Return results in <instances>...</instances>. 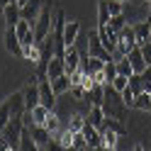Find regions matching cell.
<instances>
[{"mask_svg":"<svg viewBox=\"0 0 151 151\" xmlns=\"http://www.w3.org/2000/svg\"><path fill=\"white\" fill-rule=\"evenodd\" d=\"M141 54H144V61H146V66H151V39H149L146 44H141Z\"/></svg>","mask_w":151,"mask_h":151,"instance_id":"38","label":"cell"},{"mask_svg":"<svg viewBox=\"0 0 151 151\" xmlns=\"http://www.w3.org/2000/svg\"><path fill=\"white\" fill-rule=\"evenodd\" d=\"M29 115H32V127L34 124H46V119H49V115H51V110L49 107H44V105H37L34 110H29Z\"/></svg>","mask_w":151,"mask_h":151,"instance_id":"20","label":"cell"},{"mask_svg":"<svg viewBox=\"0 0 151 151\" xmlns=\"http://www.w3.org/2000/svg\"><path fill=\"white\" fill-rule=\"evenodd\" d=\"M63 73H66L63 56H61V54H54V56H51V61H49V66H46V78L54 81V78H59V76H63Z\"/></svg>","mask_w":151,"mask_h":151,"instance_id":"8","label":"cell"},{"mask_svg":"<svg viewBox=\"0 0 151 151\" xmlns=\"http://www.w3.org/2000/svg\"><path fill=\"white\" fill-rule=\"evenodd\" d=\"M3 17H5V24H7V27H15L17 22L22 20V7L17 5V3L5 5V7H3Z\"/></svg>","mask_w":151,"mask_h":151,"instance_id":"10","label":"cell"},{"mask_svg":"<svg viewBox=\"0 0 151 151\" xmlns=\"http://www.w3.org/2000/svg\"><path fill=\"white\" fill-rule=\"evenodd\" d=\"M98 34H100V42L105 44V49H107L110 54H112V51L117 49V42H119V34H117L115 29H112L110 24H98Z\"/></svg>","mask_w":151,"mask_h":151,"instance_id":"6","label":"cell"},{"mask_svg":"<svg viewBox=\"0 0 151 151\" xmlns=\"http://www.w3.org/2000/svg\"><path fill=\"white\" fill-rule=\"evenodd\" d=\"M51 88H54V93H56V98L63 95V93H71V76L63 73V76H59V78H54V81H51Z\"/></svg>","mask_w":151,"mask_h":151,"instance_id":"18","label":"cell"},{"mask_svg":"<svg viewBox=\"0 0 151 151\" xmlns=\"http://www.w3.org/2000/svg\"><path fill=\"white\" fill-rule=\"evenodd\" d=\"M39 105L49 107V110L56 107V93H54V88H51V81H49V78L39 81Z\"/></svg>","mask_w":151,"mask_h":151,"instance_id":"5","label":"cell"},{"mask_svg":"<svg viewBox=\"0 0 151 151\" xmlns=\"http://www.w3.org/2000/svg\"><path fill=\"white\" fill-rule=\"evenodd\" d=\"M46 151H66V149L61 146V141L56 139V137H51V141H49V146H46Z\"/></svg>","mask_w":151,"mask_h":151,"instance_id":"39","label":"cell"},{"mask_svg":"<svg viewBox=\"0 0 151 151\" xmlns=\"http://www.w3.org/2000/svg\"><path fill=\"white\" fill-rule=\"evenodd\" d=\"M78 34H81V22H78V20L66 22V27H63V44H66V46L76 44V42H78Z\"/></svg>","mask_w":151,"mask_h":151,"instance_id":"13","label":"cell"},{"mask_svg":"<svg viewBox=\"0 0 151 151\" xmlns=\"http://www.w3.org/2000/svg\"><path fill=\"white\" fill-rule=\"evenodd\" d=\"M12 119V112H10V105H7V100L0 102V132L7 127V122Z\"/></svg>","mask_w":151,"mask_h":151,"instance_id":"27","label":"cell"},{"mask_svg":"<svg viewBox=\"0 0 151 151\" xmlns=\"http://www.w3.org/2000/svg\"><path fill=\"white\" fill-rule=\"evenodd\" d=\"M107 24H110L112 29H115V32L119 34V32H122V29H124V27H127V20H124V15H112Z\"/></svg>","mask_w":151,"mask_h":151,"instance_id":"30","label":"cell"},{"mask_svg":"<svg viewBox=\"0 0 151 151\" xmlns=\"http://www.w3.org/2000/svg\"><path fill=\"white\" fill-rule=\"evenodd\" d=\"M73 146L78 149V151H90L86 137H83V132H76V134H73Z\"/></svg>","mask_w":151,"mask_h":151,"instance_id":"33","label":"cell"},{"mask_svg":"<svg viewBox=\"0 0 151 151\" xmlns=\"http://www.w3.org/2000/svg\"><path fill=\"white\" fill-rule=\"evenodd\" d=\"M71 95H73V100H88V88L86 86H71Z\"/></svg>","mask_w":151,"mask_h":151,"instance_id":"35","label":"cell"},{"mask_svg":"<svg viewBox=\"0 0 151 151\" xmlns=\"http://www.w3.org/2000/svg\"><path fill=\"white\" fill-rule=\"evenodd\" d=\"M102 73H105V81H107V86H110V83L115 81V76H117V61H105Z\"/></svg>","mask_w":151,"mask_h":151,"instance_id":"28","label":"cell"},{"mask_svg":"<svg viewBox=\"0 0 151 151\" xmlns=\"http://www.w3.org/2000/svg\"><path fill=\"white\" fill-rule=\"evenodd\" d=\"M12 151H20V149H12Z\"/></svg>","mask_w":151,"mask_h":151,"instance_id":"48","label":"cell"},{"mask_svg":"<svg viewBox=\"0 0 151 151\" xmlns=\"http://www.w3.org/2000/svg\"><path fill=\"white\" fill-rule=\"evenodd\" d=\"M29 132H32V137H34V141L39 144L42 149H46L49 146V141H51V132L46 129V127H42V124H34V127H29Z\"/></svg>","mask_w":151,"mask_h":151,"instance_id":"15","label":"cell"},{"mask_svg":"<svg viewBox=\"0 0 151 151\" xmlns=\"http://www.w3.org/2000/svg\"><path fill=\"white\" fill-rule=\"evenodd\" d=\"M10 3H15V0H0V12H3V7H5V5H10Z\"/></svg>","mask_w":151,"mask_h":151,"instance_id":"41","label":"cell"},{"mask_svg":"<svg viewBox=\"0 0 151 151\" xmlns=\"http://www.w3.org/2000/svg\"><path fill=\"white\" fill-rule=\"evenodd\" d=\"M129 88L134 90V95H139L144 90V81H141V73H132L129 76Z\"/></svg>","mask_w":151,"mask_h":151,"instance_id":"29","label":"cell"},{"mask_svg":"<svg viewBox=\"0 0 151 151\" xmlns=\"http://www.w3.org/2000/svg\"><path fill=\"white\" fill-rule=\"evenodd\" d=\"M95 151H117V149H107V146H98Z\"/></svg>","mask_w":151,"mask_h":151,"instance_id":"43","label":"cell"},{"mask_svg":"<svg viewBox=\"0 0 151 151\" xmlns=\"http://www.w3.org/2000/svg\"><path fill=\"white\" fill-rule=\"evenodd\" d=\"M102 100H105V86L93 81V86L88 90V102L90 105H102Z\"/></svg>","mask_w":151,"mask_h":151,"instance_id":"19","label":"cell"},{"mask_svg":"<svg viewBox=\"0 0 151 151\" xmlns=\"http://www.w3.org/2000/svg\"><path fill=\"white\" fill-rule=\"evenodd\" d=\"M127 59L132 63V68H134V73H144L146 71V61H144V54H141V46H134Z\"/></svg>","mask_w":151,"mask_h":151,"instance_id":"17","label":"cell"},{"mask_svg":"<svg viewBox=\"0 0 151 151\" xmlns=\"http://www.w3.org/2000/svg\"><path fill=\"white\" fill-rule=\"evenodd\" d=\"M42 7H44V0H29V3L22 7V20H27V22L34 24V20L42 12Z\"/></svg>","mask_w":151,"mask_h":151,"instance_id":"12","label":"cell"},{"mask_svg":"<svg viewBox=\"0 0 151 151\" xmlns=\"http://www.w3.org/2000/svg\"><path fill=\"white\" fill-rule=\"evenodd\" d=\"M119 3H127V0H119Z\"/></svg>","mask_w":151,"mask_h":151,"instance_id":"45","label":"cell"},{"mask_svg":"<svg viewBox=\"0 0 151 151\" xmlns=\"http://www.w3.org/2000/svg\"><path fill=\"white\" fill-rule=\"evenodd\" d=\"M3 42H5V49L10 51L12 56H22V42H20V37L15 34V27H7L5 29Z\"/></svg>","mask_w":151,"mask_h":151,"instance_id":"7","label":"cell"},{"mask_svg":"<svg viewBox=\"0 0 151 151\" xmlns=\"http://www.w3.org/2000/svg\"><path fill=\"white\" fill-rule=\"evenodd\" d=\"M102 127H107V129H112V132H117L119 137H124L127 134V124H124V119H117V117H107L105 115V122H102ZM100 127V129H102Z\"/></svg>","mask_w":151,"mask_h":151,"instance_id":"22","label":"cell"},{"mask_svg":"<svg viewBox=\"0 0 151 151\" xmlns=\"http://www.w3.org/2000/svg\"><path fill=\"white\" fill-rule=\"evenodd\" d=\"M110 5V15H124V3H119V0H107Z\"/></svg>","mask_w":151,"mask_h":151,"instance_id":"37","label":"cell"},{"mask_svg":"<svg viewBox=\"0 0 151 151\" xmlns=\"http://www.w3.org/2000/svg\"><path fill=\"white\" fill-rule=\"evenodd\" d=\"M149 20H151V17H149ZM149 39H151V34H149Z\"/></svg>","mask_w":151,"mask_h":151,"instance_id":"47","label":"cell"},{"mask_svg":"<svg viewBox=\"0 0 151 151\" xmlns=\"http://www.w3.org/2000/svg\"><path fill=\"white\" fill-rule=\"evenodd\" d=\"M66 127H68L71 132H83V127H86V115H81V112H73Z\"/></svg>","mask_w":151,"mask_h":151,"instance_id":"25","label":"cell"},{"mask_svg":"<svg viewBox=\"0 0 151 151\" xmlns=\"http://www.w3.org/2000/svg\"><path fill=\"white\" fill-rule=\"evenodd\" d=\"M132 151H144V146H141V144H134V146H132Z\"/></svg>","mask_w":151,"mask_h":151,"instance_id":"42","label":"cell"},{"mask_svg":"<svg viewBox=\"0 0 151 151\" xmlns=\"http://www.w3.org/2000/svg\"><path fill=\"white\" fill-rule=\"evenodd\" d=\"M7 105H10L12 117H22L27 112V107H24V93H12V95H7Z\"/></svg>","mask_w":151,"mask_h":151,"instance_id":"11","label":"cell"},{"mask_svg":"<svg viewBox=\"0 0 151 151\" xmlns=\"http://www.w3.org/2000/svg\"><path fill=\"white\" fill-rule=\"evenodd\" d=\"M22 132H24V119H22V117H12L0 134H3V139L7 141V144H10V149H20Z\"/></svg>","mask_w":151,"mask_h":151,"instance_id":"2","label":"cell"},{"mask_svg":"<svg viewBox=\"0 0 151 151\" xmlns=\"http://www.w3.org/2000/svg\"><path fill=\"white\" fill-rule=\"evenodd\" d=\"M88 54L95 56V59H102V61H112V54L105 49V44L100 42L98 29L95 32H88Z\"/></svg>","mask_w":151,"mask_h":151,"instance_id":"3","label":"cell"},{"mask_svg":"<svg viewBox=\"0 0 151 151\" xmlns=\"http://www.w3.org/2000/svg\"><path fill=\"white\" fill-rule=\"evenodd\" d=\"M51 29H54V10H51L49 3H44L39 17L34 20V39H37V44H42L51 34Z\"/></svg>","mask_w":151,"mask_h":151,"instance_id":"1","label":"cell"},{"mask_svg":"<svg viewBox=\"0 0 151 151\" xmlns=\"http://www.w3.org/2000/svg\"><path fill=\"white\" fill-rule=\"evenodd\" d=\"M110 86L115 88L117 93H122V90H124V88L129 86V78H127V76H119V73H117V76H115V81H112Z\"/></svg>","mask_w":151,"mask_h":151,"instance_id":"34","label":"cell"},{"mask_svg":"<svg viewBox=\"0 0 151 151\" xmlns=\"http://www.w3.org/2000/svg\"><path fill=\"white\" fill-rule=\"evenodd\" d=\"M134 110H141V112H151V93L149 90H141L139 95L134 98Z\"/></svg>","mask_w":151,"mask_h":151,"instance_id":"23","label":"cell"},{"mask_svg":"<svg viewBox=\"0 0 151 151\" xmlns=\"http://www.w3.org/2000/svg\"><path fill=\"white\" fill-rule=\"evenodd\" d=\"M134 3H141V0H134Z\"/></svg>","mask_w":151,"mask_h":151,"instance_id":"46","label":"cell"},{"mask_svg":"<svg viewBox=\"0 0 151 151\" xmlns=\"http://www.w3.org/2000/svg\"><path fill=\"white\" fill-rule=\"evenodd\" d=\"M86 122L100 129L102 122H105V110H102V105H90V110L86 112Z\"/></svg>","mask_w":151,"mask_h":151,"instance_id":"16","label":"cell"},{"mask_svg":"<svg viewBox=\"0 0 151 151\" xmlns=\"http://www.w3.org/2000/svg\"><path fill=\"white\" fill-rule=\"evenodd\" d=\"M100 134H102V146H107V149H117V141H119V134L117 132H112L107 127H102L100 129Z\"/></svg>","mask_w":151,"mask_h":151,"instance_id":"24","label":"cell"},{"mask_svg":"<svg viewBox=\"0 0 151 151\" xmlns=\"http://www.w3.org/2000/svg\"><path fill=\"white\" fill-rule=\"evenodd\" d=\"M83 137H86L90 151H95L98 146H102V134H100V129L93 127V124H88V122H86V127H83Z\"/></svg>","mask_w":151,"mask_h":151,"instance_id":"9","label":"cell"},{"mask_svg":"<svg viewBox=\"0 0 151 151\" xmlns=\"http://www.w3.org/2000/svg\"><path fill=\"white\" fill-rule=\"evenodd\" d=\"M63 66H66V73H73V71H78L81 68V59H83V54L76 49V44H71V46H63Z\"/></svg>","mask_w":151,"mask_h":151,"instance_id":"4","label":"cell"},{"mask_svg":"<svg viewBox=\"0 0 151 151\" xmlns=\"http://www.w3.org/2000/svg\"><path fill=\"white\" fill-rule=\"evenodd\" d=\"M20 151H42V146L34 141V137H32V132L24 127V132H22V139H20Z\"/></svg>","mask_w":151,"mask_h":151,"instance_id":"21","label":"cell"},{"mask_svg":"<svg viewBox=\"0 0 151 151\" xmlns=\"http://www.w3.org/2000/svg\"><path fill=\"white\" fill-rule=\"evenodd\" d=\"M132 27H134V34H137V44L139 46L146 44L149 42V34H151V20H149V17H146V20H139V22H134Z\"/></svg>","mask_w":151,"mask_h":151,"instance_id":"14","label":"cell"},{"mask_svg":"<svg viewBox=\"0 0 151 151\" xmlns=\"http://www.w3.org/2000/svg\"><path fill=\"white\" fill-rule=\"evenodd\" d=\"M110 5H107V0H100L98 3V24H107L110 22Z\"/></svg>","mask_w":151,"mask_h":151,"instance_id":"26","label":"cell"},{"mask_svg":"<svg viewBox=\"0 0 151 151\" xmlns=\"http://www.w3.org/2000/svg\"><path fill=\"white\" fill-rule=\"evenodd\" d=\"M117 73H119V76H127V78H129L132 73H134V68H132V63H129V59H127V56L117 61Z\"/></svg>","mask_w":151,"mask_h":151,"instance_id":"32","label":"cell"},{"mask_svg":"<svg viewBox=\"0 0 151 151\" xmlns=\"http://www.w3.org/2000/svg\"><path fill=\"white\" fill-rule=\"evenodd\" d=\"M46 129L51 132V134H56V132H59V127H61V117L56 115V112L51 110V115H49V119H46V124H44Z\"/></svg>","mask_w":151,"mask_h":151,"instance_id":"31","label":"cell"},{"mask_svg":"<svg viewBox=\"0 0 151 151\" xmlns=\"http://www.w3.org/2000/svg\"><path fill=\"white\" fill-rule=\"evenodd\" d=\"M0 151H12V149H10V144H7V141L3 139V134H0Z\"/></svg>","mask_w":151,"mask_h":151,"instance_id":"40","label":"cell"},{"mask_svg":"<svg viewBox=\"0 0 151 151\" xmlns=\"http://www.w3.org/2000/svg\"><path fill=\"white\" fill-rule=\"evenodd\" d=\"M15 3H17V5H20V7H24L27 3H29V0H15Z\"/></svg>","mask_w":151,"mask_h":151,"instance_id":"44","label":"cell"},{"mask_svg":"<svg viewBox=\"0 0 151 151\" xmlns=\"http://www.w3.org/2000/svg\"><path fill=\"white\" fill-rule=\"evenodd\" d=\"M119 98H122V102H124V105H127V107H132V105H134V98H137V95H134V90H132V88L127 86L124 90H122V93H119Z\"/></svg>","mask_w":151,"mask_h":151,"instance_id":"36","label":"cell"}]
</instances>
